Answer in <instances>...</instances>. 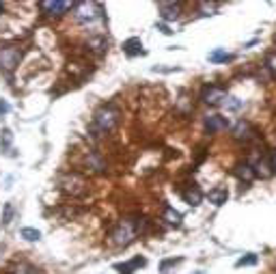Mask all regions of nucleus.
<instances>
[{
	"label": "nucleus",
	"mask_w": 276,
	"mask_h": 274,
	"mask_svg": "<svg viewBox=\"0 0 276 274\" xmlns=\"http://www.w3.org/2000/svg\"><path fill=\"white\" fill-rule=\"evenodd\" d=\"M138 218L141 216H127V218H121L115 227H112L110 231V236H108V242L112 246H127V244H132V242L136 240L138 236Z\"/></svg>",
	"instance_id": "f257e3e1"
},
{
	"label": "nucleus",
	"mask_w": 276,
	"mask_h": 274,
	"mask_svg": "<svg viewBox=\"0 0 276 274\" xmlns=\"http://www.w3.org/2000/svg\"><path fill=\"white\" fill-rule=\"evenodd\" d=\"M119 117H121L119 108L112 106V104H106V106H102L100 110L95 112V117H93V130L100 132V134L112 132L119 125Z\"/></svg>",
	"instance_id": "f03ea898"
},
{
	"label": "nucleus",
	"mask_w": 276,
	"mask_h": 274,
	"mask_svg": "<svg viewBox=\"0 0 276 274\" xmlns=\"http://www.w3.org/2000/svg\"><path fill=\"white\" fill-rule=\"evenodd\" d=\"M59 186L65 195L69 197H82L88 190V181L80 173H65L59 179Z\"/></svg>",
	"instance_id": "7ed1b4c3"
},
{
	"label": "nucleus",
	"mask_w": 276,
	"mask_h": 274,
	"mask_svg": "<svg viewBox=\"0 0 276 274\" xmlns=\"http://www.w3.org/2000/svg\"><path fill=\"white\" fill-rule=\"evenodd\" d=\"M74 18L80 24H93L104 18V7L100 3H78L74 5Z\"/></svg>",
	"instance_id": "20e7f679"
},
{
	"label": "nucleus",
	"mask_w": 276,
	"mask_h": 274,
	"mask_svg": "<svg viewBox=\"0 0 276 274\" xmlns=\"http://www.w3.org/2000/svg\"><path fill=\"white\" fill-rule=\"evenodd\" d=\"M22 61L20 45H0V71L11 76Z\"/></svg>",
	"instance_id": "39448f33"
},
{
	"label": "nucleus",
	"mask_w": 276,
	"mask_h": 274,
	"mask_svg": "<svg viewBox=\"0 0 276 274\" xmlns=\"http://www.w3.org/2000/svg\"><path fill=\"white\" fill-rule=\"evenodd\" d=\"M39 9L45 18H61L69 9H74V5L67 0H43V3H39Z\"/></svg>",
	"instance_id": "423d86ee"
},
{
	"label": "nucleus",
	"mask_w": 276,
	"mask_h": 274,
	"mask_svg": "<svg viewBox=\"0 0 276 274\" xmlns=\"http://www.w3.org/2000/svg\"><path fill=\"white\" fill-rule=\"evenodd\" d=\"M229 98L226 91L222 86H203V93H201V100L209 104V106H218V104H224V100Z\"/></svg>",
	"instance_id": "0eeeda50"
},
{
	"label": "nucleus",
	"mask_w": 276,
	"mask_h": 274,
	"mask_svg": "<svg viewBox=\"0 0 276 274\" xmlns=\"http://www.w3.org/2000/svg\"><path fill=\"white\" fill-rule=\"evenodd\" d=\"M231 136L235 141H240V143H248V141L255 139L257 132H255V127L250 125L248 121H238L235 127H233V132H231Z\"/></svg>",
	"instance_id": "6e6552de"
},
{
	"label": "nucleus",
	"mask_w": 276,
	"mask_h": 274,
	"mask_svg": "<svg viewBox=\"0 0 276 274\" xmlns=\"http://www.w3.org/2000/svg\"><path fill=\"white\" fill-rule=\"evenodd\" d=\"M158 9L162 13V20L166 22H173L179 18V11H181V3H160Z\"/></svg>",
	"instance_id": "1a4fd4ad"
},
{
	"label": "nucleus",
	"mask_w": 276,
	"mask_h": 274,
	"mask_svg": "<svg viewBox=\"0 0 276 274\" xmlns=\"http://www.w3.org/2000/svg\"><path fill=\"white\" fill-rule=\"evenodd\" d=\"M226 127H229V121H226L224 117H220V115H207L205 117V130L209 134L222 132V130H226Z\"/></svg>",
	"instance_id": "9d476101"
},
{
	"label": "nucleus",
	"mask_w": 276,
	"mask_h": 274,
	"mask_svg": "<svg viewBox=\"0 0 276 274\" xmlns=\"http://www.w3.org/2000/svg\"><path fill=\"white\" fill-rule=\"evenodd\" d=\"M84 166H86V171H91V173H104L106 171V162H104V158L100 154H95V151H91V154L86 156Z\"/></svg>",
	"instance_id": "9b49d317"
},
{
	"label": "nucleus",
	"mask_w": 276,
	"mask_h": 274,
	"mask_svg": "<svg viewBox=\"0 0 276 274\" xmlns=\"http://www.w3.org/2000/svg\"><path fill=\"white\" fill-rule=\"evenodd\" d=\"M233 173H235V177H238V179L246 181V184H250V181L255 179V171H253V164H250V162H240V164H235Z\"/></svg>",
	"instance_id": "f8f14e48"
},
{
	"label": "nucleus",
	"mask_w": 276,
	"mask_h": 274,
	"mask_svg": "<svg viewBox=\"0 0 276 274\" xmlns=\"http://www.w3.org/2000/svg\"><path fill=\"white\" fill-rule=\"evenodd\" d=\"M86 48L91 52H95V54H104V52H106V48H108V41L102 35H95V37H91L86 41Z\"/></svg>",
	"instance_id": "ddd939ff"
},
{
	"label": "nucleus",
	"mask_w": 276,
	"mask_h": 274,
	"mask_svg": "<svg viewBox=\"0 0 276 274\" xmlns=\"http://www.w3.org/2000/svg\"><path fill=\"white\" fill-rule=\"evenodd\" d=\"M9 274H41V272L28 261H15L9 268Z\"/></svg>",
	"instance_id": "4468645a"
},
{
	"label": "nucleus",
	"mask_w": 276,
	"mask_h": 274,
	"mask_svg": "<svg viewBox=\"0 0 276 274\" xmlns=\"http://www.w3.org/2000/svg\"><path fill=\"white\" fill-rule=\"evenodd\" d=\"M181 195L186 199V203H190V205H201V201H203V192L199 190V186H188V190H183Z\"/></svg>",
	"instance_id": "2eb2a0df"
},
{
	"label": "nucleus",
	"mask_w": 276,
	"mask_h": 274,
	"mask_svg": "<svg viewBox=\"0 0 276 274\" xmlns=\"http://www.w3.org/2000/svg\"><path fill=\"white\" fill-rule=\"evenodd\" d=\"M123 52H125L127 56H138V54H143V52H145V50H143V41H141V39H136V37L127 39V41L123 43Z\"/></svg>",
	"instance_id": "dca6fc26"
},
{
	"label": "nucleus",
	"mask_w": 276,
	"mask_h": 274,
	"mask_svg": "<svg viewBox=\"0 0 276 274\" xmlns=\"http://www.w3.org/2000/svg\"><path fill=\"white\" fill-rule=\"evenodd\" d=\"M143 265H145V259L143 257H136V259L127 261V263H119L117 270H119V274H132L136 268H143Z\"/></svg>",
	"instance_id": "f3484780"
},
{
	"label": "nucleus",
	"mask_w": 276,
	"mask_h": 274,
	"mask_svg": "<svg viewBox=\"0 0 276 274\" xmlns=\"http://www.w3.org/2000/svg\"><path fill=\"white\" fill-rule=\"evenodd\" d=\"M162 220H166L168 224H175V227H179L181 224V214L179 212H175L170 205L164 207V214H162Z\"/></svg>",
	"instance_id": "a211bd4d"
},
{
	"label": "nucleus",
	"mask_w": 276,
	"mask_h": 274,
	"mask_svg": "<svg viewBox=\"0 0 276 274\" xmlns=\"http://www.w3.org/2000/svg\"><path fill=\"white\" fill-rule=\"evenodd\" d=\"M253 171H255V177H270L272 175V166H270V162L267 160H259V162H255L253 164Z\"/></svg>",
	"instance_id": "6ab92c4d"
},
{
	"label": "nucleus",
	"mask_w": 276,
	"mask_h": 274,
	"mask_svg": "<svg viewBox=\"0 0 276 274\" xmlns=\"http://www.w3.org/2000/svg\"><path fill=\"white\" fill-rule=\"evenodd\" d=\"M207 197L214 205H222V203H226V199H229V192H226L224 188H214V190H209Z\"/></svg>",
	"instance_id": "aec40b11"
},
{
	"label": "nucleus",
	"mask_w": 276,
	"mask_h": 274,
	"mask_svg": "<svg viewBox=\"0 0 276 274\" xmlns=\"http://www.w3.org/2000/svg\"><path fill=\"white\" fill-rule=\"evenodd\" d=\"M20 236L24 240H28V242H37L39 238H41V231H37V229H32V227H24L20 231Z\"/></svg>",
	"instance_id": "412c9836"
},
{
	"label": "nucleus",
	"mask_w": 276,
	"mask_h": 274,
	"mask_svg": "<svg viewBox=\"0 0 276 274\" xmlns=\"http://www.w3.org/2000/svg\"><path fill=\"white\" fill-rule=\"evenodd\" d=\"M209 61H212V63H226V61H231V54L218 50V52H212V54H209Z\"/></svg>",
	"instance_id": "4be33fe9"
},
{
	"label": "nucleus",
	"mask_w": 276,
	"mask_h": 274,
	"mask_svg": "<svg viewBox=\"0 0 276 274\" xmlns=\"http://www.w3.org/2000/svg\"><path fill=\"white\" fill-rule=\"evenodd\" d=\"M265 67L270 69L272 76H276V52H270L265 56Z\"/></svg>",
	"instance_id": "5701e85b"
},
{
	"label": "nucleus",
	"mask_w": 276,
	"mask_h": 274,
	"mask_svg": "<svg viewBox=\"0 0 276 274\" xmlns=\"http://www.w3.org/2000/svg\"><path fill=\"white\" fill-rule=\"evenodd\" d=\"M257 263V255H246V257H242V259H238V263H235V268H242V265H255Z\"/></svg>",
	"instance_id": "b1692460"
},
{
	"label": "nucleus",
	"mask_w": 276,
	"mask_h": 274,
	"mask_svg": "<svg viewBox=\"0 0 276 274\" xmlns=\"http://www.w3.org/2000/svg\"><path fill=\"white\" fill-rule=\"evenodd\" d=\"M13 218V203H7L5 205V214H3V224H9Z\"/></svg>",
	"instance_id": "393cba45"
},
{
	"label": "nucleus",
	"mask_w": 276,
	"mask_h": 274,
	"mask_svg": "<svg viewBox=\"0 0 276 274\" xmlns=\"http://www.w3.org/2000/svg\"><path fill=\"white\" fill-rule=\"evenodd\" d=\"M224 106L229 108V110H238V108L242 106V102H240L238 98H226V100H224Z\"/></svg>",
	"instance_id": "a878e982"
},
{
	"label": "nucleus",
	"mask_w": 276,
	"mask_h": 274,
	"mask_svg": "<svg viewBox=\"0 0 276 274\" xmlns=\"http://www.w3.org/2000/svg\"><path fill=\"white\" fill-rule=\"evenodd\" d=\"M199 7H201V11H205L203 15H212V13L216 11V5H214V3H212V5H209V3H201Z\"/></svg>",
	"instance_id": "bb28decb"
},
{
	"label": "nucleus",
	"mask_w": 276,
	"mask_h": 274,
	"mask_svg": "<svg viewBox=\"0 0 276 274\" xmlns=\"http://www.w3.org/2000/svg\"><path fill=\"white\" fill-rule=\"evenodd\" d=\"M270 166H272V173H276V151H274L272 158H270Z\"/></svg>",
	"instance_id": "cd10ccee"
},
{
	"label": "nucleus",
	"mask_w": 276,
	"mask_h": 274,
	"mask_svg": "<svg viewBox=\"0 0 276 274\" xmlns=\"http://www.w3.org/2000/svg\"><path fill=\"white\" fill-rule=\"evenodd\" d=\"M160 30H162V33H164V35H170V33H173V30H168L166 24H160Z\"/></svg>",
	"instance_id": "c85d7f7f"
},
{
	"label": "nucleus",
	"mask_w": 276,
	"mask_h": 274,
	"mask_svg": "<svg viewBox=\"0 0 276 274\" xmlns=\"http://www.w3.org/2000/svg\"><path fill=\"white\" fill-rule=\"evenodd\" d=\"M7 110H9V106H7V102H0V115H5Z\"/></svg>",
	"instance_id": "c756f323"
},
{
	"label": "nucleus",
	"mask_w": 276,
	"mask_h": 274,
	"mask_svg": "<svg viewBox=\"0 0 276 274\" xmlns=\"http://www.w3.org/2000/svg\"><path fill=\"white\" fill-rule=\"evenodd\" d=\"M0 11H5V5H0Z\"/></svg>",
	"instance_id": "7c9ffc66"
},
{
	"label": "nucleus",
	"mask_w": 276,
	"mask_h": 274,
	"mask_svg": "<svg viewBox=\"0 0 276 274\" xmlns=\"http://www.w3.org/2000/svg\"><path fill=\"white\" fill-rule=\"evenodd\" d=\"M194 274H203V272H194Z\"/></svg>",
	"instance_id": "2f4dec72"
}]
</instances>
